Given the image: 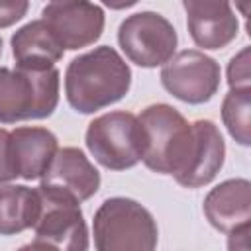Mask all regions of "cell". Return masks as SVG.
Segmentation results:
<instances>
[{
  "label": "cell",
  "mask_w": 251,
  "mask_h": 251,
  "mask_svg": "<svg viewBox=\"0 0 251 251\" xmlns=\"http://www.w3.org/2000/svg\"><path fill=\"white\" fill-rule=\"evenodd\" d=\"M145 131L143 165L171 175L184 188L212 182L224 167L226 141L212 120H188L171 104L157 102L137 116Z\"/></svg>",
  "instance_id": "6da1fadb"
},
{
  "label": "cell",
  "mask_w": 251,
  "mask_h": 251,
  "mask_svg": "<svg viewBox=\"0 0 251 251\" xmlns=\"http://www.w3.org/2000/svg\"><path fill=\"white\" fill-rule=\"evenodd\" d=\"M131 86V69L110 45L75 57L65 71V96L78 114H94L120 102Z\"/></svg>",
  "instance_id": "7a4b0ae2"
},
{
  "label": "cell",
  "mask_w": 251,
  "mask_h": 251,
  "mask_svg": "<svg viewBox=\"0 0 251 251\" xmlns=\"http://www.w3.org/2000/svg\"><path fill=\"white\" fill-rule=\"evenodd\" d=\"M98 251H153L159 229L153 214L133 198H106L92 220Z\"/></svg>",
  "instance_id": "3957f363"
},
{
  "label": "cell",
  "mask_w": 251,
  "mask_h": 251,
  "mask_svg": "<svg viewBox=\"0 0 251 251\" xmlns=\"http://www.w3.org/2000/svg\"><path fill=\"white\" fill-rule=\"evenodd\" d=\"M59 71L0 67V124L49 118L59 104Z\"/></svg>",
  "instance_id": "277c9868"
},
{
  "label": "cell",
  "mask_w": 251,
  "mask_h": 251,
  "mask_svg": "<svg viewBox=\"0 0 251 251\" xmlns=\"http://www.w3.org/2000/svg\"><path fill=\"white\" fill-rule=\"evenodd\" d=\"M84 143L98 165L110 171H126L143 159L145 131L135 114L114 110L88 124Z\"/></svg>",
  "instance_id": "5b68a950"
},
{
  "label": "cell",
  "mask_w": 251,
  "mask_h": 251,
  "mask_svg": "<svg viewBox=\"0 0 251 251\" xmlns=\"http://www.w3.org/2000/svg\"><path fill=\"white\" fill-rule=\"evenodd\" d=\"M37 190L41 196V212L33 226L35 237L29 247L86 251L88 227L80 210V202L75 196L45 184H39Z\"/></svg>",
  "instance_id": "8992f818"
},
{
  "label": "cell",
  "mask_w": 251,
  "mask_h": 251,
  "mask_svg": "<svg viewBox=\"0 0 251 251\" xmlns=\"http://www.w3.org/2000/svg\"><path fill=\"white\" fill-rule=\"evenodd\" d=\"M118 43L131 63L143 69H155L175 55L178 35L165 16L145 10L127 16L120 24Z\"/></svg>",
  "instance_id": "52a82bcc"
},
{
  "label": "cell",
  "mask_w": 251,
  "mask_h": 251,
  "mask_svg": "<svg viewBox=\"0 0 251 251\" xmlns=\"http://www.w3.org/2000/svg\"><path fill=\"white\" fill-rule=\"evenodd\" d=\"M163 88L186 104H204L220 90V63L200 49H182L161 65Z\"/></svg>",
  "instance_id": "ba28073f"
},
{
  "label": "cell",
  "mask_w": 251,
  "mask_h": 251,
  "mask_svg": "<svg viewBox=\"0 0 251 251\" xmlns=\"http://www.w3.org/2000/svg\"><path fill=\"white\" fill-rule=\"evenodd\" d=\"M41 20L69 51L96 43L106 24L104 10L90 0H51L41 10Z\"/></svg>",
  "instance_id": "9c48e42d"
},
{
  "label": "cell",
  "mask_w": 251,
  "mask_h": 251,
  "mask_svg": "<svg viewBox=\"0 0 251 251\" xmlns=\"http://www.w3.org/2000/svg\"><path fill=\"white\" fill-rule=\"evenodd\" d=\"M186 12V27L202 49H224L239 31V20L231 0H180Z\"/></svg>",
  "instance_id": "30bf717a"
},
{
  "label": "cell",
  "mask_w": 251,
  "mask_h": 251,
  "mask_svg": "<svg viewBox=\"0 0 251 251\" xmlns=\"http://www.w3.org/2000/svg\"><path fill=\"white\" fill-rule=\"evenodd\" d=\"M59 149L57 135L39 126H20L10 131L8 153L16 178H41Z\"/></svg>",
  "instance_id": "8fae6325"
},
{
  "label": "cell",
  "mask_w": 251,
  "mask_h": 251,
  "mask_svg": "<svg viewBox=\"0 0 251 251\" xmlns=\"http://www.w3.org/2000/svg\"><path fill=\"white\" fill-rule=\"evenodd\" d=\"M202 210L210 226L226 235L249 229L251 182L247 178H227L216 184L206 194Z\"/></svg>",
  "instance_id": "7c38bea8"
},
{
  "label": "cell",
  "mask_w": 251,
  "mask_h": 251,
  "mask_svg": "<svg viewBox=\"0 0 251 251\" xmlns=\"http://www.w3.org/2000/svg\"><path fill=\"white\" fill-rule=\"evenodd\" d=\"M100 173L78 147L57 149L39 184L67 192L78 202L92 198L100 188Z\"/></svg>",
  "instance_id": "4fadbf2b"
},
{
  "label": "cell",
  "mask_w": 251,
  "mask_h": 251,
  "mask_svg": "<svg viewBox=\"0 0 251 251\" xmlns=\"http://www.w3.org/2000/svg\"><path fill=\"white\" fill-rule=\"evenodd\" d=\"M10 45L12 55L16 59V67L24 69L55 67V63L61 61L65 53L61 43L55 39V35L41 18L27 22L18 31H14Z\"/></svg>",
  "instance_id": "5bb4252c"
},
{
  "label": "cell",
  "mask_w": 251,
  "mask_h": 251,
  "mask_svg": "<svg viewBox=\"0 0 251 251\" xmlns=\"http://www.w3.org/2000/svg\"><path fill=\"white\" fill-rule=\"evenodd\" d=\"M41 212L37 188L25 184H0V235H16L35 226Z\"/></svg>",
  "instance_id": "9a60e30c"
},
{
  "label": "cell",
  "mask_w": 251,
  "mask_h": 251,
  "mask_svg": "<svg viewBox=\"0 0 251 251\" xmlns=\"http://www.w3.org/2000/svg\"><path fill=\"white\" fill-rule=\"evenodd\" d=\"M251 86L229 88L222 100V122L235 143L251 145Z\"/></svg>",
  "instance_id": "2e32d148"
},
{
  "label": "cell",
  "mask_w": 251,
  "mask_h": 251,
  "mask_svg": "<svg viewBox=\"0 0 251 251\" xmlns=\"http://www.w3.org/2000/svg\"><path fill=\"white\" fill-rule=\"evenodd\" d=\"M227 84L229 88H249L251 73H249V47H243L235 53L227 65Z\"/></svg>",
  "instance_id": "e0dca14e"
},
{
  "label": "cell",
  "mask_w": 251,
  "mask_h": 251,
  "mask_svg": "<svg viewBox=\"0 0 251 251\" xmlns=\"http://www.w3.org/2000/svg\"><path fill=\"white\" fill-rule=\"evenodd\" d=\"M29 10V0H0V29L24 20Z\"/></svg>",
  "instance_id": "ac0fdd59"
},
{
  "label": "cell",
  "mask_w": 251,
  "mask_h": 251,
  "mask_svg": "<svg viewBox=\"0 0 251 251\" xmlns=\"http://www.w3.org/2000/svg\"><path fill=\"white\" fill-rule=\"evenodd\" d=\"M104 6H108L110 10H126V8H131L135 6L139 0H100Z\"/></svg>",
  "instance_id": "d6986e66"
},
{
  "label": "cell",
  "mask_w": 251,
  "mask_h": 251,
  "mask_svg": "<svg viewBox=\"0 0 251 251\" xmlns=\"http://www.w3.org/2000/svg\"><path fill=\"white\" fill-rule=\"evenodd\" d=\"M247 2H249V0H235V4L239 6V12H241L243 16H247Z\"/></svg>",
  "instance_id": "ffe728a7"
},
{
  "label": "cell",
  "mask_w": 251,
  "mask_h": 251,
  "mask_svg": "<svg viewBox=\"0 0 251 251\" xmlns=\"http://www.w3.org/2000/svg\"><path fill=\"white\" fill-rule=\"evenodd\" d=\"M2 45H4V43H2V37H0V55H2Z\"/></svg>",
  "instance_id": "44dd1931"
}]
</instances>
